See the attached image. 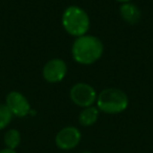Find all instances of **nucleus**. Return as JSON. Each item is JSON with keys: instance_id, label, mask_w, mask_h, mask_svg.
Masks as SVG:
<instances>
[{"instance_id": "nucleus-1", "label": "nucleus", "mask_w": 153, "mask_h": 153, "mask_svg": "<svg viewBox=\"0 0 153 153\" xmlns=\"http://www.w3.org/2000/svg\"><path fill=\"white\" fill-rule=\"evenodd\" d=\"M104 44L100 38L92 35L78 37L71 45L72 59L81 65H91L102 58Z\"/></svg>"}, {"instance_id": "nucleus-2", "label": "nucleus", "mask_w": 153, "mask_h": 153, "mask_svg": "<svg viewBox=\"0 0 153 153\" xmlns=\"http://www.w3.org/2000/svg\"><path fill=\"white\" fill-rule=\"evenodd\" d=\"M61 23L68 35L78 38L87 35L90 28V18L81 7L69 5L62 14Z\"/></svg>"}, {"instance_id": "nucleus-3", "label": "nucleus", "mask_w": 153, "mask_h": 153, "mask_svg": "<svg viewBox=\"0 0 153 153\" xmlns=\"http://www.w3.org/2000/svg\"><path fill=\"white\" fill-rule=\"evenodd\" d=\"M97 107L106 114H119L129 106V98L120 88L109 87L103 89L97 98Z\"/></svg>"}, {"instance_id": "nucleus-4", "label": "nucleus", "mask_w": 153, "mask_h": 153, "mask_svg": "<svg viewBox=\"0 0 153 153\" xmlns=\"http://www.w3.org/2000/svg\"><path fill=\"white\" fill-rule=\"evenodd\" d=\"M69 98L71 102L81 108L92 106L97 102L98 94L94 86L88 83H76L69 90Z\"/></svg>"}, {"instance_id": "nucleus-5", "label": "nucleus", "mask_w": 153, "mask_h": 153, "mask_svg": "<svg viewBox=\"0 0 153 153\" xmlns=\"http://www.w3.org/2000/svg\"><path fill=\"white\" fill-rule=\"evenodd\" d=\"M82 133L76 126H66L60 129L55 136V144L62 151H70L79 146Z\"/></svg>"}, {"instance_id": "nucleus-6", "label": "nucleus", "mask_w": 153, "mask_h": 153, "mask_svg": "<svg viewBox=\"0 0 153 153\" xmlns=\"http://www.w3.org/2000/svg\"><path fill=\"white\" fill-rule=\"evenodd\" d=\"M5 105L7 106V108L10 109V111L14 117H20V119L27 117V115L32 114L33 112L27 98L20 91H17V90L10 91L7 94Z\"/></svg>"}, {"instance_id": "nucleus-7", "label": "nucleus", "mask_w": 153, "mask_h": 153, "mask_svg": "<svg viewBox=\"0 0 153 153\" xmlns=\"http://www.w3.org/2000/svg\"><path fill=\"white\" fill-rule=\"evenodd\" d=\"M67 64L60 58L51 59L44 64L42 68V76L46 82L51 84L60 83L67 74Z\"/></svg>"}, {"instance_id": "nucleus-8", "label": "nucleus", "mask_w": 153, "mask_h": 153, "mask_svg": "<svg viewBox=\"0 0 153 153\" xmlns=\"http://www.w3.org/2000/svg\"><path fill=\"white\" fill-rule=\"evenodd\" d=\"M119 13L123 21H125L129 25L137 24L142 18V12H140V7L134 3H132L131 1L122 3L120 7Z\"/></svg>"}, {"instance_id": "nucleus-9", "label": "nucleus", "mask_w": 153, "mask_h": 153, "mask_svg": "<svg viewBox=\"0 0 153 153\" xmlns=\"http://www.w3.org/2000/svg\"><path fill=\"white\" fill-rule=\"evenodd\" d=\"M100 112L101 111L98 109V107L94 106V105L83 108L78 117L79 124L82 127H90V126L94 125L99 120Z\"/></svg>"}, {"instance_id": "nucleus-10", "label": "nucleus", "mask_w": 153, "mask_h": 153, "mask_svg": "<svg viewBox=\"0 0 153 153\" xmlns=\"http://www.w3.org/2000/svg\"><path fill=\"white\" fill-rule=\"evenodd\" d=\"M3 143H4L5 148L16 150L21 144V133L19 130L12 128L7 130V132L3 135Z\"/></svg>"}, {"instance_id": "nucleus-11", "label": "nucleus", "mask_w": 153, "mask_h": 153, "mask_svg": "<svg viewBox=\"0 0 153 153\" xmlns=\"http://www.w3.org/2000/svg\"><path fill=\"white\" fill-rule=\"evenodd\" d=\"M14 115L7 108L5 104H0V131L5 128L11 124L12 120H13Z\"/></svg>"}, {"instance_id": "nucleus-12", "label": "nucleus", "mask_w": 153, "mask_h": 153, "mask_svg": "<svg viewBox=\"0 0 153 153\" xmlns=\"http://www.w3.org/2000/svg\"><path fill=\"white\" fill-rule=\"evenodd\" d=\"M0 153H17L16 150H13V149H9V148H3L0 150Z\"/></svg>"}, {"instance_id": "nucleus-13", "label": "nucleus", "mask_w": 153, "mask_h": 153, "mask_svg": "<svg viewBox=\"0 0 153 153\" xmlns=\"http://www.w3.org/2000/svg\"><path fill=\"white\" fill-rule=\"evenodd\" d=\"M117 2H121V3H126V2H130L131 0H115Z\"/></svg>"}, {"instance_id": "nucleus-14", "label": "nucleus", "mask_w": 153, "mask_h": 153, "mask_svg": "<svg viewBox=\"0 0 153 153\" xmlns=\"http://www.w3.org/2000/svg\"><path fill=\"white\" fill-rule=\"evenodd\" d=\"M81 153H91L90 151H83V152H81Z\"/></svg>"}]
</instances>
